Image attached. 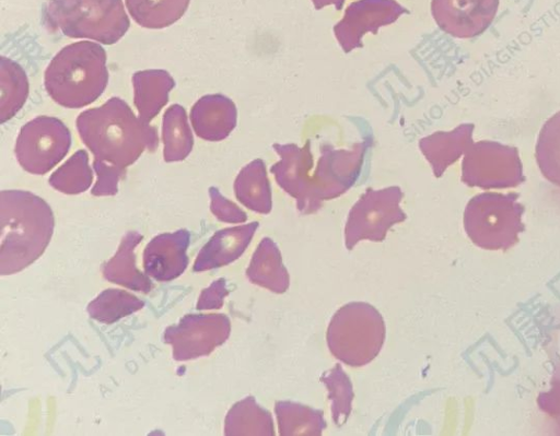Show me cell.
<instances>
[{"label": "cell", "mask_w": 560, "mask_h": 436, "mask_svg": "<svg viewBox=\"0 0 560 436\" xmlns=\"http://www.w3.org/2000/svg\"><path fill=\"white\" fill-rule=\"evenodd\" d=\"M75 126L95 160L121 169L133 164L145 150L153 151L159 145L155 128L137 117L119 97L82 111Z\"/></svg>", "instance_id": "7a4b0ae2"}, {"label": "cell", "mask_w": 560, "mask_h": 436, "mask_svg": "<svg viewBox=\"0 0 560 436\" xmlns=\"http://www.w3.org/2000/svg\"><path fill=\"white\" fill-rule=\"evenodd\" d=\"M247 279L273 293L282 294L290 285V276L282 263L277 244L269 237L260 240L246 269Z\"/></svg>", "instance_id": "ffe728a7"}, {"label": "cell", "mask_w": 560, "mask_h": 436, "mask_svg": "<svg viewBox=\"0 0 560 436\" xmlns=\"http://www.w3.org/2000/svg\"><path fill=\"white\" fill-rule=\"evenodd\" d=\"M0 274L22 271L37 260L54 233V214L40 197L24 190L0 193Z\"/></svg>", "instance_id": "3957f363"}, {"label": "cell", "mask_w": 560, "mask_h": 436, "mask_svg": "<svg viewBox=\"0 0 560 436\" xmlns=\"http://www.w3.org/2000/svg\"><path fill=\"white\" fill-rule=\"evenodd\" d=\"M275 412L280 436H319L327 425L322 410L301 403L277 401Z\"/></svg>", "instance_id": "603a6c76"}, {"label": "cell", "mask_w": 560, "mask_h": 436, "mask_svg": "<svg viewBox=\"0 0 560 436\" xmlns=\"http://www.w3.org/2000/svg\"><path fill=\"white\" fill-rule=\"evenodd\" d=\"M142 239L143 236L138 232L126 233L115 256L103 266L102 273L112 283L145 294L151 291L152 282L148 274L137 269L135 255V249Z\"/></svg>", "instance_id": "ac0fdd59"}, {"label": "cell", "mask_w": 560, "mask_h": 436, "mask_svg": "<svg viewBox=\"0 0 560 436\" xmlns=\"http://www.w3.org/2000/svg\"><path fill=\"white\" fill-rule=\"evenodd\" d=\"M472 123H462L451 131H436L419 140V149L435 177H441L474 143Z\"/></svg>", "instance_id": "e0dca14e"}, {"label": "cell", "mask_w": 560, "mask_h": 436, "mask_svg": "<svg viewBox=\"0 0 560 436\" xmlns=\"http://www.w3.org/2000/svg\"><path fill=\"white\" fill-rule=\"evenodd\" d=\"M258 226V222H252L215 232L199 250L192 270L202 272L235 261L248 247Z\"/></svg>", "instance_id": "9a60e30c"}, {"label": "cell", "mask_w": 560, "mask_h": 436, "mask_svg": "<svg viewBox=\"0 0 560 436\" xmlns=\"http://www.w3.org/2000/svg\"><path fill=\"white\" fill-rule=\"evenodd\" d=\"M500 0H432L431 12L438 26L458 38L482 34L492 23Z\"/></svg>", "instance_id": "4fadbf2b"}, {"label": "cell", "mask_w": 560, "mask_h": 436, "mask_svg": "<svg viewBox=\"0 0 560 436\" xmlns=\"http://www.w3.org/2000/svg\"><path fill=\"white\" fill-rule=\"evenodd\" d=\"M71 142V132L60 119L38 116L21 128L14 152L24 170L44 175L66 156Z\"/></svg>", "instance_id": "30bf717a"}, {"label": "cell", "mask_w": 560, "mask_h": 436, "mask_svg": "<svg viewBox=\"0 0 560 436\" xmlns=\"http://www.w3.org/2000/svg\"><path fill=\"white\" fill-rule=\"evenodd\" d=\"M93 181L89 155L85 150L74 152L49 177V185L66 195H78L86 191Z\"/></svg>", "instance_id": "f1b7e54d"}, {"label": "cell", "mask_w": 560, "mask_h": 436, "mask_svg": "<svg viewBox=\"0 0 560 436\" xmlns=\"http://www.w3.org/2000/svg\"><path fill=\"white\" fill-rule=\"evenodd\" d=\"M385 332L383 317L374 306L352 302L334 314L327 328V345L336 358L360 367L378 355Z\"/></svg>", "instance_id": "8992f818"}, {"label": "cell", "mask_w": 560, "mask_h": 436, "mask_svg": "<svg viewBox=\"0 0 560 436\" xmlns=\"http://www.w3.org/2000/svg\"><path fill=\"white\" fill-rule=\"evenodd\" d=\"M525 180L518 150L495 141L472 143L462 163V181L469 187L504 189Z\"/></svg>", "instance_id": "ba28073f"}, {"label": "cell", "mask_w": 560, "mask_h": 436, "mask_svg": "<svg viewBox=\"0 0 560 436\" xmlns=\"http://www.w3.org/2000/svg\"><path fill=\"white\" fill-rule=\"evenodd\" d=\"M346 0H312L316 10L323 9L326 5L334 4L337 10H341Z\"/></svg>", "instance_id": "836d02e7"}, {"label": "cell", "mask_w": 560, "mask_h": 436, "mask_svg": "<svg viewBox=\"0 0 560 436\" xmlns=\"http://www.w3.org/2000/svg\"><path fill=\"white\" fill-rule=\"evenodd\" d=\"M369 146L368 140L347 150L324 144L315 164L310 139L302 148L273 143L280 160L270 167V173L279 187L296 200L299 212L312 214L324 201L340 197L354 185Z\"/></svg>", "instance_id": "6da1fadb"}, {"label": "cell", "mask_w": 560, "mask_h": 436, "mask_svg": "<svg viewBox=\"0 0 560 436\" xmlns=\"http://www.w3.org/2000/svg\"><path fill=\"white\" fill-rule=\"evenodd\" d=\"M228 294L225 280L218 279L200 293L196 308L198 310L219 309Z\"/></svg>", "instance_id": "d6a6232c"}, {"label": "cell", "mask_w": 560, "mask_h": 436, "mask_svg": "<svg viewBox=\"0 0 560 436\" xmlns=\"http://www.w3.org/2000/svg\"><path fill=\"white\" fill-rule=\"evenodd\" d=\"M210 210L212 214L224 223H243L247 220L246 213L235 203L221 195L218 188L210 187Z\"/></svg>", "instance_id": "1f68e13d"}, {"label": "cell", "mask_w": 560, "mask_h": 436, "mask_svg": "<svg viewBox=\"0 0 560 436\" xmlns=\"http://www.w3.org/2000/svg\"><path fill=\"white\" fill-rule=\"evenodd\" d=\"M163 158L166 163L185 160L191 152L194 138L183 106L171 105L163 115Z\"/></svg>", "instance_id": "cb8c5ba5"}, {"label": "cell", "mask_w": 560, "mask_h": 436, "mask_svg": "<svg viewBox=\"0 0 560 436\" xmlns=\"http://www.w3.org/2000/svg\"><path fill=\"white\" fill-rule=\"evenodd\" d=\"M237 110L233 101L222 94L199 98L190 110L196 134L206 141H222L236 126Z\"/></svg>", "instance_id": "2e32d148"}, {"label": "cell", "mask_w": 560, "mask_h": 436, "mask_svg": "<svg viewBox=\"0 0 560 436\" xmlns=\"http://www.w3.org/2000/svg\"><path fill=\"white\" fill-rule=\"evenodd\" d=\"M144 306L136 295L119 288L101 292L86 307L90 317L103 323H114Z\"/></svg>", "instance_id": "4316f807"}, {"label": "cell", "mask_w": 560, "mask_h": 436, "mask_svg": "<svg viewBox=\"0 0 560 436\" xmlns=\"http://www.w3.org/2000/svg\"><path fill=\"white\" fill-rule=\"evenodd\" d=\"M402 191L397 186L368 188L352 205L345 227V244L351 250L360 240L382 241L387 231L404 222L407 215L400 208Z\"/></svg>", "instance_id": "9c48e42d"}, {"label": "cell", "mask_w": 560, "mask_h": 436, "mask_svg": "<svg viewBox=\"0 0 560 436\" xmlns=\"http://www.w3.org/2000/svg\"><path fill=\"white\" fill-rule=\"evenodd\" d=\"M271 414L257 404L254 397H246L232 405L225 415L226 436H273Z\"/></svg>", "instance_id": "7402d4cb"}, {"label": "cell", "mask_w": 560, "mask_h": 436, "mask_svg": "<svg viewBox=\"0 0 560 436\" xmlns=\"http://www.w3.org/2000/svg\"><path fill=\"white\" fill-rule=\"evenodd\" d=\"M190 234L186 229L163 233L152 238L143 250L145 274L160 282L172 281L188 266Z\"/></svg>", "instance_id": "5bb4252c"}, {"label": "cell", "mask_w": 560, "mask_h": 436, "mask_svg": "<svg viewBox=\"0 0 560 436\" xmlns=\"http://www.w3.org/2000/svg\"><path fill=\"white\" fill-rule=\"evenodd\" d=\"M106 51L93 42H77L59 50L47 66L44 85L50 98L67 108L95 102L106 89Z\"/></svg>", "instance_id": "277c9868"}, {"label": "cell", "mask_w": 560, "mask_h": 436, "mask_svg": "<svg viewBox=\"0 0 560 436\" xmlns=\"http://www.w3.org/2000/svg\"><path fill=\"white\" fill-rule=\"evenodd\" d=\"M236 199L247 209L268 214L272 208L271 187L265 162L256 158L244 166L234 181Z\"/></svg>", "instance_id": "44dd1931"}, {"label": "cell", "mask_w": 560, "mask_h": 436, "mask_svg": "<svg viewBox=\"0 0 560 436\" xmlns=\"http://www.w3.org/2000/svg\"><path fill=\"white\" fill-rule=\"evenodd\" d=\"M133 21L145 28H164L178 21L190 0H125Z\"/></svg>", "instance_id": "484cf974"}, {"label": "cell", "mask_w": 560, "mask_h": 436, "mask_svg": "<svg viewBox=\"0 0 560 436\" xmlns=\"http://www.w3.org/2000/svg\"><path fill=\"white\" fill-rule=\"evenodd\" d=\"M93 168L97 175V180L91 193L96 197L116 195L118 191V181L125 169L95 158L93 161Z\"/></svg>", "instance_id": "4dcf8cb0"}, {"label": "cell", "mask_w": 560, "mask_h": 436, "mask_svg": "<svg viewBox=\"0 0 560 436\" xmlns=\"http://www.w3.org/2000/svg\"><path fill=\"white\" fill-rule=\"evenodd\" d=\"M535 154L544 177L560 186V110L541 127Z\"/></svg>", "instance_id": "83f0119b"}, {"label": "cell", "mask_w": 560, "mask_h": 436, "mask_svg": "<svg viewBox=\"0 0 560 436\" xmlns=\"http://www.w3.org/2000/svg\"><path fill=\"white\" fill-rule=\"evenodd\" d=\"M516 193L482 192L472 197L464 211V228L469 239L487 250H508L525 229L524 207Z\"/></svg>", "instance_id": "52a82bcc"}, {"label": "cell", "mask_w": 560, "mask_h": 436, "mask_svg": "<svg viewBox=\"0 0 560 436\" xmlns=\"http://www.w3.org/2000/svg\"><path fill=\"white\" fill-rule=\"evenodd\" d=\"M320 381L328 390V399L331 401V416L337 426H342L352 410L354 397L351 380L343 372L340 364L325 372Z\"/></svg>", "instance_id": "f546056e"}, {"label": "cell", "mask_w": 560, "mask_h": 436, "mask_svg": "<svg viewBox=\"0 0 560 436\" xmlns=\"http://www.w3.org/2000/svg\"><path fill=\"white\" fill-rule=\"evenodd\" d=\"M44 20L54 32L105 45L117 43L130 26L122 0H48Z\"/></svg>", "instance_id": "5b68a950"}, {"label": "cell", "mask_w": 560, "mask_h": 436, "mask_svg": "<svg viewBox=\"0 0 560 436\" xmlns=\"http://www.w3.org/2000/svg\"><path fill=\"white\" fill-rule=\"evenodd\" d=\"M28 96V80L24 69L10 58H0V121L13 118Z\"/></svg>", "instance_id": "d4e9b609"}, {"label": "cell", "mask_w": 560, "mask_h": 436, "mask_svg": "<svg viewBox=\"0 0 560 436\" xmlns=\"http://www.w3.org/2000/svg\"><path fill=\"white\" fill-rule=\"evenodd\" d=\"M132 86L139 117L149 122L166 105L175 81L165 70H142L133 73Z\"/></svg>", "instance_id": "d6986e66"}, {"label": "cell", "mask_w": 560, "mask_h": 436, "mask_svg": "<svg viewBox=\"0 0 560 436\" xmlns=\"http://www.w3.org/2000/svg\"><path fill=\"white\" fill-rule=\"evenodd\" d=\"M231 332L230 319L223 314H189L165 329L164 342L172 345L175 361L207 356L223 344Z\"/></svg>", "instance_id": "8fae6325"}, {"label": "cell", "mask_w": 560, "mask_h": 436, "mask_svg": "<svg viewBox=\"0 0 560 436\" xmlns=\"http://www.w3.org/2000/svg\"><path fill=\"white\" fill-rule=\"evenodd\" d=\"M408 12L395 0H358L346 9L343 17L334 26V34L342 50L350 52L363 46L366 33L377 34L380 27Z\"/></svg>", "instance_id": "7c38bea8"}]
</instances>
